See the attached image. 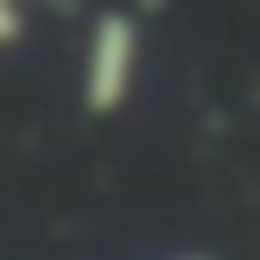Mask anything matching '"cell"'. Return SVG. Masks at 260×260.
<instances>
[{
  "label": "cell",
  "instance_id": "obj_1",
  "mask_svg": "<svg viewBox=\"0 0 260 260\" xmlns=\"http://www.w3.org/2000/svg\"><path fill=\"white\" fill-rule=\"evenodd\" d=\"M146 63V38H140L134 13H102L89 25V51H83V108L89 114H114L127 108Z\"/></svg>",
  "mask_w": 260,
  "mask_h": 260
},
{
  "label": "cell",
  "instance_id": "obj_2",
  "mask_svg": "<svg viewBox=\"0 0 260 260\" xmlns=\"http://www.w3.org/2000/svg\"><path fill=\"white\" fill-rule=\"evenodd\" d=\"M25 38V0H0V51Z\"/></svg>",
  "mask_w": 260,
  "mask_h": 260
}]
</instances>
